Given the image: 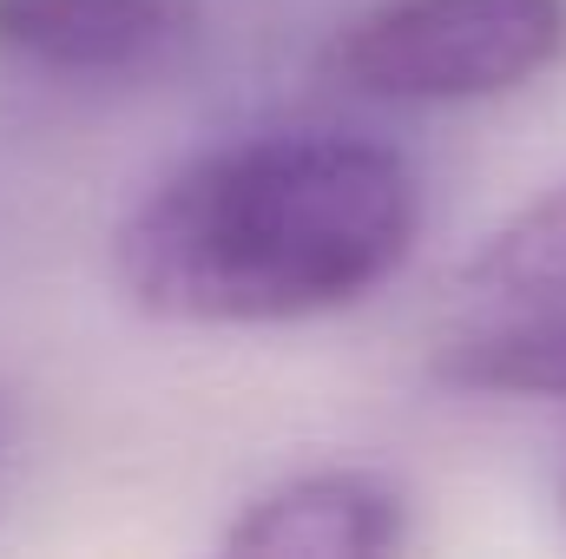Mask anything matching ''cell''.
Returning <instances> with one entry per match:
<instances>
[{
  "mask_svg": "<svg viewBox=\"0 0 566 559\" xmlns=\"http://www.w3.org/2000/svg\"><path fill=\"white\" fill-rule=\"evenodd\" d=\"M422 218V178L396 145L277 126L158 178L113 231V277L158 323H310L376 296L416 257Z\"/></svg>",
  "mask_w": 566,
  "mask_h": 559,
  "instance_id": "cell-1",
  "label": "cell"
},
{
  "mask_svg": "<svg viewBox=\"0 0 566 559\" xmlns=\"http://www.w3.org/2000/svg\"><path fill=\"white\" fill-rule=\"evenodd\" d=\"M7 441H13V415H7V395H0V461H7Z\"/></svg>",
  "mask_w": 566,
  "mask_h": 559,
  "instance_id": "cell-7",
  "label": "cell"
},
{
  "mask_svg": "<svg viewBox=\"0 0 566 559\" xmlns=\"http://www.w3.org/2000/svg\"><path fill=\"white\" fill-rule=\"evenodd\" d=\"M434 376L448 389H474V395L566 402V309H541V316L448 342L434 356Z\"/></svg>",
  "mask_w": 566,
  "mask_h": 559,
  "instance_id": "cell-5",
  "label": "cell"
},
{
  "mask_svg": "<svg viewBox=\"0 0 566 559\" xmlns=\"http://www.w3.org/2000/svg\"><path fill=\"white\" fill-rule=\"evenodd\" d=\"M416 540V500L389 467L329 461L251 494L224 527V553L258 559H382Z\"/></svg>",
  "mask_w": 566,
  "mask_h": 559,
  "instance_id": "cell-3",
  "label": "cell"
},
{
  "mask_svg": "<svg viewBox=\"0 0 566 559\" xmlns=\"http://www.w3.org/2000/svg\"><path fill=\"white\" fill-rule=\"evenodd\" d=\"M554 507H560V527H566V474H560V487H554Z\"/></svg>",
  "mask_w": 566,
  "mask_h": 559,
  "instance_id": "cell-8",
  "label": "cell"
},
{
  "mask_svg": "<svg viewBox=\"0 0 566 559\" xmlns=\"http://www.w3.org/2000/svg\"><path fill=\"white\" fill-rule=\"evenodd\" d=\"M185 0H0V60L66 80H119L178 53Z\"/></svg>",
  "mask_w": 566,
  "mask_h": 559,
  "instance_id": "cell-4",
  "label": "cell"
},
{
  "mask_svg": "<svg viewBox=\"0 0 566 559\" xmlns=\"http://www.w3.org/2000/svg\"><path fill=\"white\" fill-rule=\"evenodd\" d=\"M468 283L507 303H566V178L534 204H521L501 231H488V244L468 264Z\"/></svg>",
  "mask_w": 566,
  "mask_h": 559,
  "instance_id": "cell-6",
  "label": "cell"
},
{
  "mask_svg": "<svg viewBox=\"0 0 566 559\" xmlns=\"http://www.w3.org/2000/svg\"><path fill=\"white\" fill-rule=\"evenodd\" d=\"M566 60V0H376L323 73L389 106H474L521 93Z\"/></svg>",
  "mask_w": 566,
  "mask_h": 559,
  "instance_id": "cell-2",
  "label": "cell"
}]
</instances>
